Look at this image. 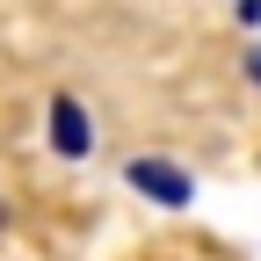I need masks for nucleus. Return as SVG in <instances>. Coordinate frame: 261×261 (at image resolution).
Listing matches in <instances>:
<instances>
[{"instance_id":"obj_4","label":"nucleus","mask_w":261,"mask_h":261,"mask_svg":"<svg viewBox=\"0 0 261 261\" xmlns=\"http://www.w3.org/2000/svg\"><path fill=\"white\" fill-rule=\"evenodd\" d=\"M247 73H254V80H261V51H254V58H247Z\"/></svg>"},{"instance_id":"obj_2","label":"nucleus","mask_w":261,"mask_h":261,"mask_svg":"<svg viewBox=\"0 0 261 261\" xmlns=\"http://www.w3.org/2000/svg\"><path fill=\"white\" fill-rule=\"evenodd\" d=\"M51 145H58L65 160H80V152L94 145V123H87L80 102H58V109H51Z\"/></svg>"},{"instance_id":"obj_3","label":"nucleus","mask_w":261,"mask_h":261,"mask_svg":"<svg viewBox=\"0 0 261 261\" xmlns=\"http://www.w3.org/2000/svg\"><path fill=\"white\" fill-rule=\"evenodd\" d=\"M8 218H15V203H8V189H0V232H8Z\"/></svg>"},{"instance_id":"obj_1","label":"nucleus","mask_w":261,"mask_h":261,"mask_svg":"<svg viewBox=\"0 0 261 261\" xmlns=\"http://www.w3.org/2000/svg\"><path fill=\"white\" fill-rule=\"evenodd\" d=\"M123 181L130 189H138V196H152V203H189V174L181 167H167V160H130V167H123Z\"/></svg>"}]
</instances>
